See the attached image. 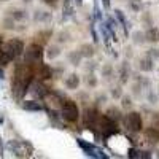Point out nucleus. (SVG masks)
<instances>
[{
  "instance_id": "obj_1",
  "label": "nucleus",
  "mask_w": 159,
  "mask_h": 159,
  "mask_svg": "<svg viewBox=\"0 0 159 159\" xmlns=\"http://www.w3.org/2000/svg\"><path fill=\"white\" fill-rule=\"evenodd\" d=\"M24 54V64L25 65H34V64H42L43 59V48L38 43H32L25 48Z\"/></svg>"
},
{
  "instance_id": "obj_2",
  "label": "nucleus",
  "mask_w": 159,
  "mask_h": 159,
  "mask_svg": "<svg viewBox=\"0 0 159 159\" xmlns=\"http://www.w3.org/2000/svg\"><path fill=\"white\" fill-rule=\"evenodd\" d=\"M61 113H62V118L69 123H75L76 119L80 118V110H78V105L72 100H65L62 102L61 105Z\"/></svg>"
},
{
  "instance_id": "obj_3",
  "label": "nucleus",
  "mask_w": 159,
  "mask_h": 159,
  "mask_svg": "<svg viewBox=\"0 0 159 159\" xmlns=\"http://www.w3.org/2000/svg\"><path fill=\"white\" fill-rule=\"evenodd\" d=\"M3 49L7 51V54L10 56V59L13 61V59H18L24 52V43L21 42V40H18V38H13L5 45Z\"/></svg>"
},
{
  "instance_id": "obj_4",
  "label": "nucleus",
  "mask_w": 159,
  "mask_h": 159,
  "mask_svg": "<svg viewBox=\"0 0 159 159\" xmlns=\"http://www.w3.org/2000/svg\"><path fill=\"white\" fill-rule=\"evenodd\" d=\"M124 124L129 130L132 132H140L143 129V119L140 116V113L137 111H130L126 118H124Z\"/></svg>"
},
{
  "instance_id": "obj_5",
  "label": "nucleus",
  "mask_w": 159,
  "mask_h": 159,
  "mask_svg": "<svg viewBox=\"0 0 159 159\" xmlns=\"http://www.w3.org/2000/svg\"><path fill=\"white\" fill-rule=\"evenodd\" d=\"M97 124H99V129H100V132L103 134V137H110V135H113V134H118L116 123L111 121V119H108L107 116H102V118L99 116Z\"/></svg>"
},
{
  "instance_id": "obj_6",
  "label": "nucleus",
  "mask_w": 159,
  "mask_h": 159,
  "mask_svg": "<svg viewBox=\"0 0 159 159\" xmlns=\"http://www.w3.org/2000/svg\"><path fill=\"white\" fill-rule=\"evenodd\" d=\"M78 142V145H80V147H81V150L88 154V156H91V157H107V154H103L97 147H94V145H92V143H88V142H84V140H81V139H78L76 140Z\"/></svg>"
},
{
  "instance_id": "obj_7",
  "label": "nucleus",
  "mask_w": 159,
  "mask_h": 159,
  "mask_svg": "<svg viewBox=\"0 0 159 159\" xmlns=\"http://www.w3.org/2000/svg\"><path fill=\"white\" fill-rule=\"evenodd\" d=\"M29 88L32 89V94L37 96L38 99H43V97L48 96V89H46V86H45L43 83H40V81H34V83H30Z\"/></svg>"
},
{
  "instance_id": "obj_8",
  "label": "nucleus",
  "mask_w": 159,
  "mask_h": 159,
  "mask_svg": "<svg viewBox=\"0 0 159 159\" xmlns=\"http://www.w3.org/2000/svg\"><path fill=\"white\" fill-rule=\"evenodd\" d=\"M97 121H99V113H97V110L88 108V110L84 111V124L89 126V127H92V126L97 124Z\"/></svg>"
},
{
  "instance_id": "obj_9",
  "label": "nucleus",
  "mask_w": 159,
  "mask_h": 159,
  "mask_svg": "<svg viewBox=\"0 0 159 159\" xmlns=\"http://www.w3.org/2000/svg\"><path fill=\"white\" fill-rule=\"evenodd\" d=\"M145 137H147V140L150 143H157L159 142V129L151 126L150 129L145 130Z\"/></svg>"
},
{
  "instance_id": "obj_10",
  "label": "nucleus",
  "mask_w": 159,
  "mask_h": 159,
  "mask_svg": "<svg viewBox=\"0 0 159 159\" xmlns=\"http://www.w3.org/2000/svg\"><path fill=\"white\" fill-rule=\"evenodd\" d=\"M139 69L142 70V72H151L153 69H154V64H153V59L151 57H143V59H140V62H139Z\"/></svg>"
},
{
  "instance_id": "obj_11",
  "label": "nucleus",
  "mask_w": 159,
  "mask_h": 159,
  "mask_svg": "<svg viewBox=\"0 0 159 159\" xmlns=\"http://www.w3.org/2000/svg\"><path fill=\"white\" fill-rule=\"evenodd\" d=\"M22 108L27 110V111H42V110H43L42 103H38V102H35V100L24 102V103H22Z\"/></svg>"
},
{
  "instance_id": "obj_12",
  "label": "nucleus",
  "mask_w": 159,
  "mask_h": 159,
  "mask_svg": "<svg viewBox=\"0 0 159 159\" xmlns=\"http://www.w3.org/2000/svg\"><path fill=\"white\" fill-rule=\"evenodd\" d=\"M105 116H107L108 119H111V121H115V123L121 121V118H123V115H121V111H119V108H115V107L108 108L107 113H105Z\"/></svg>"
},
{
  "instance_id": "obj_13",
  "label": "nucleus",
  "mask_w": 159,
  "mask_h": 159,
  "mask_svg": "<svg viewBox=\"0 0 159 159\" xmlns=\"http://www.w3.org/2000/svg\"><path fill=\"white\" fill-rule=\"evenodd\" d=\"M145 40L147 42H159V30L156 27H150L145 32Z\"/></svg>"
},
{
  "instance_id": "obj_14",
  "label": "nucleus",
  "mask_w": 159,
  "mask_h": 159,
  "mask_svg": "<svg viewBox=\"0 0 159 159\" xmlns=\"http://www.w3.org/2000/svg\"><path fill=\"white\" fill-rule=\"evenodd\" d=\"M38 76L42 78V80H49L52 76V69L49 67V65H40Z\"/></svg>"
},
{
  "instance_id": "obj_15",
  "label": "nucleus",
  "mask_w": 159,
  "mask_h": 159,
  "mask_svg": "<svg viewBox=\"0 0 159 159\" xmlns=\"http://www.w3.org/2000/svg\"><path fill=\"white\" fill-rule=\"evenodd\" d=\"M65 86H67L69 89H76V88L80 86V78H78V75L72 73L67 80H65Z\"/></svg>"
},
{
  "instance_id": "obj_16",
  "label": "nucleus",
  "mask_w": 159,
  "mask_h": 159,
  "mask_svg": "<svg viewBox=\"0 0 159 159\" xmlns=\"http://www.w3.org/2000/svg\"><path fill=\"white\" fill-rule=\"evenodd\" d=\"M59 54H61V49H59V46H56V45H51V46H48V49H46V56H48V59H49V61L56 59Z\"/></svg>"
},
{
  "instance_id": "obj_17",
  "label": "nucleus",
  "mask_w": 159,
  "mask_h": 159,
  "mask_svg": "<svg viewBox=\"0 0 159 159\" xmlns=\"http://www.w3.org/2000/svg\"><path fill=\"white\" fill-rule=\"evenodd\" d=\"M94 46H92V45H83L81 48H80V52H81V56L83 57H91V56H94Z\"/></svg>"
},
{
  "instance_id": "obj_18",
  "label": "nucleus",
  "mask_w": 159,
  "mask_h": 159,
  "mask_svg": "<svg viewBox=\"0 0 159 159\" xmlns=\"http://www.w3.org/2000/svg\"><path fill=\"white\" fill-rule=\"evenodd\" d=\"M81 52L80 51H72L70 54H69V61L72 65H80V62H81Z\"/></svg>"
},
{
  "instance_id": "obj_19",
  "label": "nucleus",
  "mask_w": 159,
  "mask_h": 159,
  "mask_svg": "<svg viewBox=\"0 0 159 159\" xmlns=\"http://www.w3.org/2000/svg\"><path fill=\"white\" fill-rule=\"evenodd\" d=\"M10 16L15 19V21H22L24 18H27V13H25L24 10H13Z\"/></svg>"
},
{
  "instance_id": "obj_20",
  "label": "nucleus",
  "mask_w": 159,
  "mask_h": 159,
  "mask_svg": "<svg viewBox=\"0 0 159 159\" xmlns=\"http://www.w3.org/2000/svg\"><path fill=\"white\" fill-rule=\"evenodd\" d=\"M49 18H51V13L46 11H35V16H34L35 21H48Z\"/></svg>"
},
{
  "instance_id": "obj_21",
  "label": "nucleus",
  "mask_w": 159,
  "mask_h": 159,
  "mask_svg": "<svg viewBox=\"0 0 159 159\" xmlns=\"http://www.w3.org/2000/svg\"><path fill=\"white\" fill-rule=\"evenodd\" d=\"M10 61H11V59H10V56L7 54V51H5L3 48H0V65L3 67V65H7Z\"/></svg>"
},
{
  "instance_id": "obj_22",
  "label": "nucleus",
  "mask_w": 159,
  "mask_h": 159,
  "mask_svg": "<svg viewBox=\"0 0 159 159\" xmlns=\"http://www.w3.org/2000/svg\"><path fill=\"white\" fill-rule=\"evenodd\" d=\"M115 16L118 18V21H119V22H121V24L124 25V29H126V32H127V25H126V19H124L123 11H121V10H115Z\"/></svg>"
},
{
  "instance_id": "obj_23",
  "label": "nucleus",
  "mask_w": 159,
  "mask_h": 159,
  "mask_svg": "<svg viewBox=\"0 0 159 159\" xmlns=\"http://www.w3.org/2000/svg\"><path fill=\"white\" fill-rule=\"evenodd\" d=\"M127 78H129V69H127V65L124 64L123 67H121V81L126 83V81H127Z\"/></svg>"
},
{
  "instance_id": "obj_24",
  "label": "nucleus",
  "mask_w": 159,
  "mask_h": 159,
  "mask_svg": "<svg viewBox=\"0 0 159 159\" xmlns=\"http://www.w3.org/2000/svg\"><path fill=\"white\" fill-rule=\"evenodd\" d=\"M134 42L139 45V43H143V42H147L145 40V34H142V32H135L134 34Z\"/></svg>"
},
{
  "instance_id": "obj_25",
  "label": "nucleus",
  "mask_w": 159,
  "mask_h": 159,
  "mask_svg": "<svg viewBox=\"0 0 159 159\" xmlns=\"http://www.w3.org/2000/svg\"><path fill=\"white\" fill-rule=\"evenodd\" d=\"M3 27H5V29H13V27H15V19H13L11 16L7 18V19L3 21Z\"/></svg>"
},
{
  "instance_id": "obj_26",
  "label": "nucleus",
  "mask_w": 159,
  "mask_h": 159,
  "mask_svg": "<svg viewBox=\"0 0 159 159\" xmlns=\"http://www.w3.org/2000/svg\"><path fill=\"white\" fill-rule=\"evenodd\" d=\"M86 83H88V86L94 88V86L97 84V80H96V76H94V75H89V76H88V80H86Z\"/></svg>"
},
{
  "instance_id": "obj_27",
  "label": "nucleus",
  "mask_w": 159,
  "mask_h": 159,
  "mask_svg": "<svg viewBox=\"0 0 159 159\" xmlns=\"http://www.w3.org/2000/svg\"><path fill=\"white\" fill-rule=\"evenodd\" d=\"M123 107H124V108H130V107H132V100H130L129 96H124V97H123Z\"/></svg>"
},
{
  "instance_id": "obj_28",
  "label": "nucleus",
  "mask_w": 159,
  "mask_h": 159,
  "mask_svg": "<svg viewBox=\"0 0 159 159\" xmlns=\"http://www.w3.org/2000/svg\"><path fill=\"white\" fill-rule=\"evenodd\" d=\"M157 56H159V51H157V49H154V48H153V49H150V51H148V57H151L153 61H154Z\"/></svg>"
},
{
  "instance_id": "obj_29",
  "label": "nucleus",
  "mask_w": 159,
  "mask_h": 159,
  "mask_svg": "<svg viewBox=\"0 0 159 159\" xmlns=\"http://www.w3.org/2000/svg\"><path fill=\"white\" fill-rule=\"evenodd\" d=\"M129 157H132V159H134V157H140V151H137L135 148H130L129 150Z\"/></svg>"
},
{
  "instance_id": "obj_30",
  "label": "nucleus",
  "mask_w": 159,
  "mask_h": 159,
  "mask_svg": "<svg viewBox=\"0 0 159 159\" xmlns=\"http://www.w3.org/2000/svg\"><path fill=\"white\" fill-rule=\"evenodd\" d=\"M111 96H113L115 99H118V97H121V89H119V88H115V89L111 91Z\"/></svg>"
},
{
  "instance_id": "obj_31",
  "label": "nucleus",
  "mask_w": 159,
  "mask_h": 159,
  "mask_svg": "<svg viewBox=\"0 0 159 159\" xmlns=\"http://www.w3.org/2000/svg\"><path fill=\"white\" fill-rule=\"evenodd\" d=\"M148 102L150 103H156V94H154V92H148Z\"/></svg>"
},
{
  "instance_id": "obj_32",
  "label": "nucleus",
  "mask_w": 159,
  "mask_h": 159,
  "mask_svg": "<svg viewBox=\"0 0 159 159\" xmlns=\"http://www.w3.org/2000/svg\"><path fill=\"white\" fill-rule=\"evenodd\" d=\"M43 2H45L46 5H49V7H52V8H54V7L57 5V0H43Z\"/></svg>"
},
{
  "instance_id": "obj_33",
  "label": "nucleus",
  "mask_w": 159,
  "mask_h": 159,
  "mask_svg": "<svg viewBox=\"0 0 159 159\" xmlns=\"http://www.w3.org/2000/svg\"><path fill=\"white\" fill-rule=\"evenodd\" d=\"M151 154H150V151H140V157H143V159H148Z\"/></svg>"
},
{
  "instance_id": "obj_34",
  "label": "nucleus",
  "mask_w": 159,
  "mask_h": 159,
  "mask_svg": "<svg viewBox=\"0 0 159 159\" xmlns=\"http://www.w3.org/2000/svg\"><path fill=\"white\" fill-rule=\"evenodd\" d=\"M110 73H111V69H110V67H105V69H103V75L107 76V78L110 76Z\"/></svg>"
},
{
  "instance_id": "obj_35",
  "label": "nucleus",
  "mask_w": 159,
  "mask_h": 159,
  "mask_svg": "<svg viewBox=\"0 0 159 159\" xmlns=\"http://www.w3.org/2000/svg\"><path fill=\"white\" fill-rule=\"evenodd\" d=\"M102 2H103L105 10H110V0H102Z\"/></svg>"
},
{
  "instance_id": "obj_36",
  "label": "nucleus",
  "mask_w": 159,
  "mask_h": 159,
  "mask_svg": "<svg viewBox=\"0 0 159 159\" xmlns=\"http://www.w3.org/2000/svg\"><path fill=\"white\" fill-rule=\"evenodd\" d=\"M5 78V72H3V69H0V80H3Z\"/></svg>"
},
{
  "instance_id": "obj_37",
  "label": "nucleus",
  "mask_w": 159,
  "mask_h": 159,
  "mask_svg": "<svg viewBox=\"0 0 159 159\" xmlns=\"http://www.w3.org/2000/svg\"><path fill=\"white\" fill-rule=\"evenodd\" d=\"M76 2V5H83V0H75Z\"/></svg>"
},
{
  "instance_id": "obj_38",
  "label": "nucleus",
  "mask_w": 159,
  "mask_h": 159,
  "mask_svg": "<svg viewBox=\"0 0 159 159\" xmlns=\"http://www.w3.org/2000/svg\"><path fill=\"white\" fill-rule=\"evenodd\" d=\"M22 2H24V3H30V2H32V0H22Z\"/></svg>"
},
{
  "instance_id": "obj_39",
  "label": "nucleus",
  "mask_w": 159,
  "mask_h": 159,
  "mask_svg": "<svg viewBox=\"0 0 159 159\" xmlns=\"http://www.w3.org/2000/svg\"><path fill=\"white\" fill-rule=\"evenodd\" d=\"M2 121H3V116H2V115H0V123H2Z\"/></svg>"
},
{
  "instance_id": "obj_40",
  "label": "nucleus",
  "mask_w": 159,
  "mask_h": 159,
  "mask_svg": "<svg viewBox=\"0 0 159 159\" xmlns=\"http://www.w3.org/2000/svg\"><path fill=\"white\" fill-rule=\"evenodd\" d=\"M0 45H2V37H0Z\"/></svg>"
},
{
  "instance_id": "obj_41",
  "label": "nucleus",
  "mask_w": 159,
  "mask_h": 159,
  "mask_svg": "<svg viewBox=\"0 0 159 159\" xmlns=\"http://www.w3.org/2000/svg\"><path fill=\"white\" fill-rule=\"evenodd\" d=\"M0 2H7V0H0Z\"/></svg>"
}]
</instances>
